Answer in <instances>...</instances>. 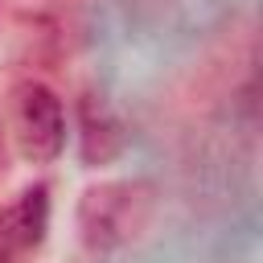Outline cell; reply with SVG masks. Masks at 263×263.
<instances>
[{
	"label": "cell",
	"instance_id": "1",
	"mask_svg": "<svg viewBox=\"0 0 263 263\" xmlns=\"http://www.w3.org/2000/svg\"><path fill=\"white\" fill-rule=\"evenodd\" d=\"M156 210V189L148 181H103L78 201V234L90 251H119L136 242Z\"/></svg>",
	"mask_w": 263,
	"mask_h": 263
},
{
	"label": "cell",
	"instance_id": "2",
	"mask_svg": "<svg viewBox=\"0 0 263 263\" xmlns=\"http://www.w3.org/2000/svg\"><path fill=\"white\" fill-rule=\"evenodd\" d=\"M8 127H12L16 152L25 160H33V164H49L66 148V107L37 78H25V82L12 86V95H8Z\"/></svg>",
	"mask_w": 263,
	"mask_h": 263
},
{
	"label": "cell",
	"instance_id": "3",
	"mask_svg": "<svg viewBox=\"0 0 263 263\" xmlns=\"http://www.w3.org/2000/svg\"><path fill=\"white\" fill-rule=\"evenodd\" d=\"M49 234V185H25L0 205V263H25Z\"/></svg>",
	"mask_w": 263,
	"mask_h": 263
},
{
	"label": "cell",
	"instance_id": "4",
	"mask_svg": "<svg viewBox=\"0 0 263 263\" xmlns=\"http://www.w3.org/2000/svg\"><path fill=\"white\" fill-rule=\"evenodd\" d=\"M78 148H82V160L90 168L99 164H111L123 148H127V127L123 119L111 111L107 99L99 95H82L78 99Z\"/></svg>",
	"mask_w": 263,
	"mask_h": 263
},
{
	"label": "cell",
	"instance_id": "5",
	"mask_svg": "<svg viewBox=\"0 0 263 263\" xmlns=\"http://www.w3.org/2000/svg\"><path fill=\"white\" fill-rule=\"evenodd\" d=\"M8 173V144H4V132H0V177Z\"/></svg>",
	"mask_w": 263,
	"mask_h": 263
}]
</instances>
